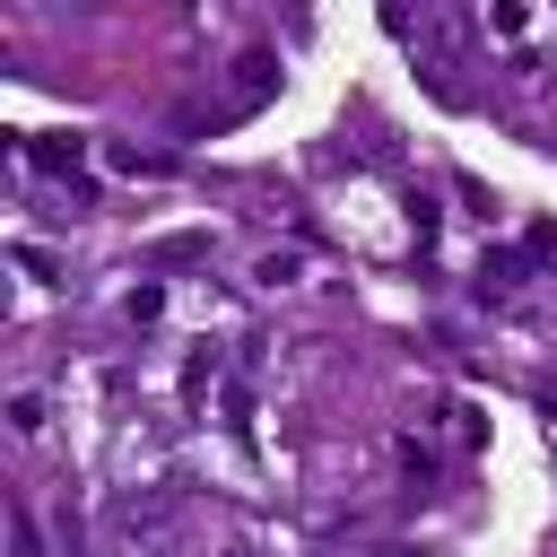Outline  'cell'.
I'll use <instances>...</instances> for the list:
<instances>
[{
    "label": "cell",
    "instance_id": "cell-1",
    "mask_svg": "<svg viewBox=\"0 0 557 557\" xmlns=\"http://www.w3.org/2000/svg\"><path fill=\"white\" fill-rule=\"evenodd\" d=\"M200 252H209V235H165L157 244V261H200Z\"/></svg>",
    "mask_w": 557,
    "mask_h": 557
},
{
    "label": "cell",
    "instance_id": "cell-2",
    "mask_svg": "<svg viewBox=\"0 0 557 557\" xmlns=\"http://www.w3.org/2000/svg\"><path fill=\"white\" fill-rule=\"evenodd\" d=\"M9 426H17V435H35V426H44V400H35V392H17V400H9Z\"/></svg>",
    "mask_w": 557,
    "mask_h": 557
}]
</instances>
